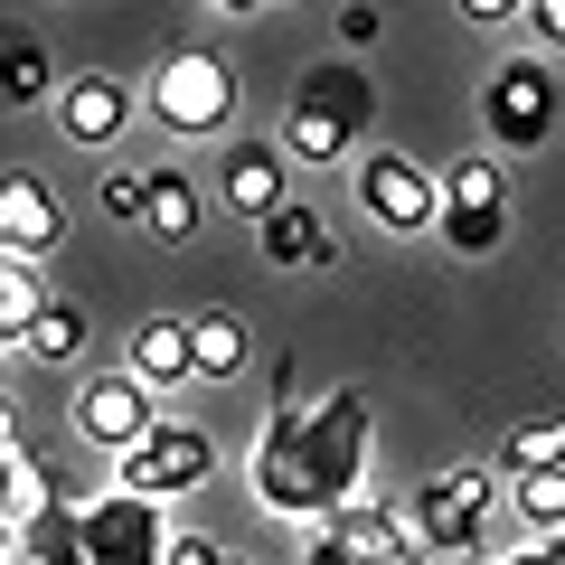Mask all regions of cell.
<instances>
[{
	"label": "cell",
	"instance_id": "cell-12",
	"mask_svg": "<svg viewBox=\"0 0 565 565\" xmlns=\"http://www.w3.org/2000/svg\"><path fill=\"white\" fill-rule=\"evenodd\" d=\"M132 85L122 76H104V66H85V76H66L57 85V132L76 141V151H114L122 132H132Z\"/></svg>",
	"mask_w": 565,
	"mask_h": 565
},
{
	"label": "cell",
	"instance_id": "cell-25",
	"mask_svg": "<svg viewBox=\"0 0 565 565\" xmlns=\"http://www.w3.org/2000/svg\"><path fill=\"white\" fill-rule=\"evenodd\" d=\"M104 207H114L122 226H141L151 217V170H114V180H104Z\"/></svg>",
	"mask_w": 565,
	"mask_h": 565
},
{
	"label": "cell",
	"instance_id": "cell-2",
	"mask_svg": "<svg viewBox=\"0 0 565 565\" xmlns=\"http://www.w3.org/2000/svg\"><path fill=\"white\" fill-rule=\"evenodd\" d=\"M377 122V85H367L359 57H311L292 104H282V161L302 170H340L359 151V132Z\"/></svg>",
	"mask_w": 565,
	"mask_h": 565
},
{
	"label": "cell",
	"instance_id": "cell-20",
	"mask_svg": "<svg viewBox=\"0 0 565 565\" xmlns=\"http://www.w3.org/2000/svg\"><path fill=\"white\" fill-rule=\"evenodd\" d=\"M509 519H519V537H565V471L509 481Z\"/></svg>",
	"mask_w": 565,
	"mask_h": 565
},
{
	"label": "cell",
	"instance_id": "cell-13",
	"mask_svg": "<svg viewBox=\"0 0 565 565\" xmlns=\"http://www.w3.org/2000/svg\"><path fill=\"white\" fill-rule=\"evenodd\" d=\"M57 236H66V207H57V189L20 170V180L0 189V245H10V264H39V255H57Z\"/></svg>",
	"mask_w": 565,
	"mask_h": 565
},
{
	"label": "cell",
	"instance_id": "cell-24",
	"mask_svg": "<svg viewBox=\"0 0 565 565\" xmlns=\"http://www.w3.org/2000/svg\"><path fill=\"white\" fill-rule=\"evenodd\" d=\"M500 236H509V207H500V217H481V207H444V245H452V255H490Z\"/></svg>",
	"mask_w": 565,
	"mask_h": 565
},
{
	"label": "cell",
	"instance_id": "cell-19",
	"mask_svg": "<svg viewBox=\"0 0 565 565\" xmlns=\"http://www.w3.org/2000/svg\"><path fill=\"white\" fill-rule=\"evenodd\" d=\"M509 481H537V471H565V415H527L509 424Z\"/></svg>",
	"mask_w": 565,
	"mask_h": 565
},
{
	"label": "cell",
	"instance_id": "cell-26",
	"mask_svg": "<svg viewBox=\"0 0 565 565\" xmlns=\"http://www.w3.org/2000/svg\"><path fill=\"white\" fill-rule=\"evenodd\" d=\"M10 104H47V47H10Z\"/></svg>",
	"mask_w": 565,
	"mask_h": 565
},
{
	"label": "cell",
	"instance_id": "cell-21",
	"mask_svg": "<svg viewBox=\"0 0 565 565\" xmlns=\"http://www.w3.org/2000/svg\"><path fill=\"white\" fill-rule=\"evenodd\" d=\"M444 207H481V217H500V207H509L500 161H481V151H471V161H452V170H444Z\"/></svg>",
	"mask_w": 565,
	"mask_h": 565
},
{
	"label": "cell",
	"instance_id": "cell-7",
	"mask_svg": "<svg viewBox=\"0 0 565 565\" xmlns=\"http://www.w3.org/2000/svg\"><path fill=\"white\" fill-rule=\"evenodd\" d=\"M359 207L386 226V236H424V226H444V180L405 151H367L359 161Z\"/></svg>",
	"mask_w": 565,
	"mask_h": 565
},
{
	"label": "cell",
	"instance_id": "cell-27",
	"mask_svg": "<svg viewBox=\"0 0 565 565\" xmlns=\"http://www.w3.org/2000/svg\"><path fill=\"white\" fill-rule=\"evenodd\" d=\"M500 565H565V537H509Z\"/></svg>",
	"mask_w": 565,
	"mask_h": 565
},
{
	"label": "cell",
	"instance_id": "cell-22",
	"mask_svg": "<svg viewBox=\"0 0 565 565\" xmlns=\"http://www.w3.org/2000/svg\"><path fill=\"white\" fill-rule=\"evenodd\" d=\"M245 367V321L236 311H199V377H236Z\"/></svg>",
	"mask_w": 565,
	"mask_h": 565
},
{
	"label": "cell",
	"instance_id": "cell-23",
	"mask_svg": "<svg viewBox=\"0 0 565 565\" xmlns=\"http://www.w3.org/2000/svg\"><path fill=\"white\" fill-rule=\"evenodd\" d=\"M76 349H85V311H76V302H57L20 349H10V359H76Z\"/></svg>",
	"mask_w": 565,
	"mask_h": 565
},
{
	"label": "cell",
	"instance_id": "cell-8",
	"mask_svg": "<svg viewBox=\"0 0 565 565\" xmlns=\"http://www.w3.org/2000/svg\"><path fill=\"white\" fill-rule=\"evenodd\" d=\"M76 527H85V565H170V546H180L161 509H151V500H122V490L85 500Z\"/></svg>",
	"mask_w": 565,
	"mask_h": 565
},
{
	"label": "cell",
	"instance_id": "cell-5",
	"mask_svg": "<svg viewBox=\"0 0 565 565\" xmlns=\"http://www.w3.org/2000/svg\"><path fill=\"white\" fill-rule=\"evenodd\" d=\"M217 471V444H207L199 424H161L151 444H132L114 462V490L122 500H151V509H170V500H189V490Z\"/></svg>",
	"mask_w": 565,
	"mask_h": 565
},
{
	"label": "cell",
	"instance_id": "cell-15",
	"mask_svg": "<svg viewBox=\"0 0 565 565\" xmlns=\"http://www.w3.org/2000/svg\"><path fill=\"white\" fill-rule=\"evenodd\" d=\"M0 471H10V509H0V519H10V537H20V527H47V519H57V490H47L39 452H29L20 434L0 444Z\"/></svg>",
	"mask_w": 565,
	"mask_h": 565
},
{
	"label": "cell",
	"instance_id": "cell-14",
	"mask_svg": "<svg viewBox=\"0 0 565 565\" xmlns=\"http://www.w3.org/2000/svg\"><path fill=\"white\" fill-rule=\"evenodd\" d=\"M132 377L151 386V396L189 386V377H199V321H141L132 330Z\"/></svg>",
	"mask_w": 565,
	"mask_h": 565
},
{
	"label": "cell",
	"instance_id": "cell-29",
	"mask_svg": "<svg viewBox=\"0 0 565 565\" xmlns=\"http://www.w3.org/2000/svg\"><path fill=\"white\" fill-rule=\"evenodd\" d=\"M527 29H537V39H556V47H565V0H527Z\"/></svg>",
	"mask_w": 565,
	"mask_h": 565
},
{
	"label": "cell",
	"instance_id": "cell-9",
	"mask_svg": "<svg viewBox=\"0 0 565 565\" xmlns=\"http://www.w3.org/2000/svg\"><path fill=\"white\" fill-rule=\"evenodd\" d=\"M405 556H415V527H405L396 509H377V500L340 509L330 527L302 537V565H405Z\"/></svg>",
	"mask_w": 565,
	"mask_h": 565
},
{
	"label": "cell",
	"instance_id": "cell-18",
	"mask_svg": "<svg viewBox=\"0 0 565 565\" xmlns=\"http://www.w3.org/2000/svg\"><path fill=\"white\" fill-rule=\"evenodd\" d=\"M255 255L274 264V274H282V264H330V236H321V217H311V207L292 199L274 226H255Z\"/></svg>",
	"mask_w": 565,
	"mask_h": 565
},
{
	"label": "cell",
	"instance_id": "cell-16",
	"mask_svg": "<svg viewBox=\"0 0 565 565\" xmlns=\"http://www.w3.org/2000/svg\"><path fill=\"white\" fill-rule=\"evenodd\" d=\"M141 226H151L161 245H189V236L207 226V199H199V180H189V170H151V217H141Z\"/></svg>",
	"mask_w": 565,
	"mask_h": 565
},
{
	"label": "cell",
	"instance_id": "cell-6",
	"mask_svg": "<svg viewBox=\"0 0 565 565\" xmlns=\"http://www.w3.org/2000/svg\"><path fill=\"white\" fill-rule=\"evenodd\" d=\"M76 434L104 452V462H122L132 444H151V434H161V396H151L132 367H95V377L76 386Z\"/></svg>",
	"mask_w": 565,
	"mask_h": 565
},
{
	"label": "cell",
	"instance_id": "cell-30",
	"mask_svg": "<svg viewBox=\"0 0 565 565\" xmlns=\"http://www.w3.org/2000/svg\"><path fill=\"white\" fill-rule=\"evenodd\" d=\"M377 29H386L377 10H340V39H349V47H367V39H377Z\"/></svg>",
	"mask_w": 565,
	"mask_h": 565
},
{
	"label": "cell",
	"instance_id": "cell-4",
	"mask_svg": "<svg viewBox=\"0 0 565 565\" xmlns=\"http://www.w3.org/2000/svg\"><path fill=\"white\" fill-rule=\"evenodd\" d=\"M490 500H500V471L490 462H462V471H444V481H424L415 500H405L415 556L424 565H471L481 537H490Z\"/></svg>",
	"mask_w": 565,
	"mask_h": 565
},
{
	"label": "cell",
	"instance_id": "cell-28",
	"mask_svg": "<svg viewBox=\"0 0 565 565\" xmlns=\"http://www.w3.org/2000/svg\"><path fill=\"white\" fill-rule=\"evenodd\" d=\"M462 20H471V29H519L527 0H462Z\"/></svg>",
	"mask_w": 565,
	"mask_h": 565
},
{
	"label": "cell",
	"instance_id": "cell-3",
	"mask_svg": "<svg viewBox=\"0 0 565 565\" xmlns=\"http://www.w3.org/2000/svg\"><path fill=\"white\" fill-rule=\"evenodd\" d=\"M141 114L161 122V132H180V141L226 132V114H236V66H226L217 47H170V57H151V76H141Z\"/></svg>",
	"mask_w": 565,
	"mask_h": 565
},
{
	"label": "cell",
	"instance_id": "cell-1",
	"mask_svg": "<svg viewBox=\"0 0 565 565\" xmlns=\"http://www.w3.org/2000/svg\"><path fill=\"white\" fill-rule=\"evenodd\" d=\"M245 481H255V500L274 509V519L302 527V537L330 527L340 509H359L367 500V396H359V386H330L311 415L274 405L264 434H255Z\"/></svg>",
	"mask_w": 565,
	"mask_h": 565
},
{
	"label": "cell",
	"instance_id": "cell-11",
	"mask_svg": "<svg viewBox=\"0 0 565 565\" xmlns=\"http://www.w3.org/2000/svg\"><path fill=\"white\" fill-rule=\"evenodd\" d=\"M217 207L245 226H274L282 207H292V189H282V141H226L217 151Z\"/></svg>",
	"mask_w": 565,
	"mask_h": 565
},
{
	"label": "cell",
	"instance_id": "cell-17",
	"mask_svg": "<svg viewBox=\"0 0 565 565\" xmlns=\"http://www.w3.org/2000/svg\"><path fill=\"white\" fill-rule=\"evenodd\" d=\"M47 311H57V292L39 282V264H0V349H20Z\"/></svg>",
	"mask_w": 565,
	"mask_h": 565
},
{
	"label": "cell",
	"instance_id": "cell-10",
	"mask_svg": "<svg viewBox=\"0 0 565 565\" xmlns=\"http://www.w3.org/2000/svg\"><path fill=\"white\" fill-rule=\"evenodd\" d=\"M481 114H490V132H500L509 151H537V141L556 132V76H546V57H509L500 76H490Z\"/></svg>",
	"mask_w": 565,
	"mask_h": 565
}]
</instances>
